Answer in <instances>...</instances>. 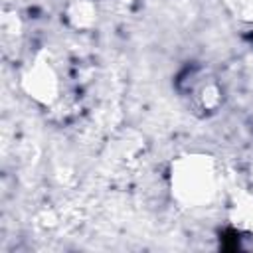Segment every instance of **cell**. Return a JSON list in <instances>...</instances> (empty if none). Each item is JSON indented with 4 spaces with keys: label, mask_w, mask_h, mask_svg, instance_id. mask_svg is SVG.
I'll list each match as a JSON object with an SVG mask.
<instances>
[{
    "label": "cell",
    "mask_w": 253,
    "mask_h": 253,
    "mask_svg": "<svg viewBox=\"0 0 253 253\" xmlns=\"http://www.w3.org/2000/svg\"><path fill=\"white\" fill-rule=\"evenodd\" d=\"M217 162L208 154H184L170 168V190L184 208H204L211 204L219 190Z\"/></svg>",
    "instance_id": "obj_1"
},
{
    "label": "cell",
    "mask_w": 253,
    "mask_h": 253,
    "mask_svg": "<svg viewBox=\"0 0 253 253\" xmlns=\"http://www.w3.org/2000/svg\"><path fill=\"white\" fill-rule=\"evenodd\" d=\"M22 87L28 97L42 105H53L61 93V79L57 67L47 55H38L22 73Z\"/></svg>",
    "instance_id": "obj_2"
},
{
    "label": "cell",
    "mask_w": 253,
    "mask_h": 253,
    "mask_svg": "<svg viewBox=\"0 0 253 253\" xmlns=\"http://www.w3.org/2000/svg\"><path fill=\"white\" fill-rule=\"evenodd\" d=\"M229 221L235 229L253 233V194H239L229 206Z\"/></svg>",
    "instance_id": "obj_3"
},
{
    "label": "cell",
    "mask_w": 253,
    "mask_h": 253,
    "mask_svg": "<svg viewBox=\"0 0 253 253\" xmlns=\"http://www.w3.org/2000/svg\"><path fill=\"white\" fill-rule=\"evenodd\" d=\"M67 22L77 30H87L97 22V8L91 0H71L65 8Z\"/></svg>",
    "instance_id": "obj_4"
}]
</instances>
